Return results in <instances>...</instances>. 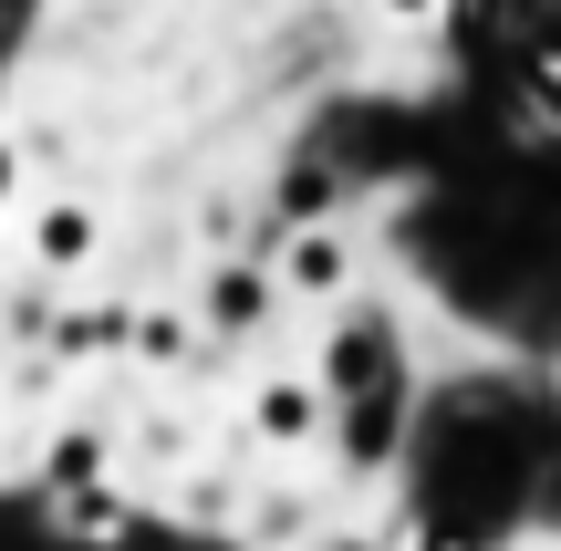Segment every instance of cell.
Wrapping results in <instances>:
<instances>
[{
	"label": "cell",
	"mask_w": 561,
	"mask_h": 551,
	"mask_svg": "<svg viewBox=\"0 0 561 551\" xmlns=\"http://www.w3.org/2000/svg\"><path fill=\"white\" fill-rule=\"evenodd\" d=\"M32 240H42V261H53V271H73V261H94L104 219H94V208H83V198H53V208H42V219H32Z\"/></svg>",
	"instance_id": "cell-3"
},
{
	"label": "cell",
	"mask_w": 561,
	"mask_h": 551,
	"mask_svg": "<svg viewBox=\"0 0 561 551\" xmlns=\"http://www.w3.org/2000/svg\"><path fill=\"white\" fill-rule=\"evenodd\" d=\"M343 282H354V250H343V229H301V240L280 250V291H301V302H333Z\"/></svg>",
	"instance_id": "cell-1"
},
{
	"label": "cell",
	"mask_w": 561,
	"mask_h": 551,
	"mask_svg": "<svg viewBox=\"0 0 561 551\" xmlns=\"http://www.w3.org/2000/svg\"><path fill=\"white\" fill-rule=\"evenodd\" d=\"M250 437H261V448H301V437H322V386H291V375L261 386V395H250Z\"/></svg>",
	"instance_id": "cell-2"
},
{
	"label": "cell",
	"mask_w": 561,
	"mask_h": 551,
	"mask_svg": "<svg viewBox=\"0 0 561 551\" xmlns=\"http://www.w3.org/2000/svg\"><path fill=\"white\" fill-rule=\"evenodd\" d=\"M375 11H385V21H437L447 0H375Z\"/></svg>",
	"instance_id": "cell-8"
},
{
	"label": "cell",
	"mask_w": 561,
	"mask_h": 551,
	"mask_svg": "<svg viewBox=\"0 0 561 551\" xmlns=\"http://www.w3.org/2000/svg\"><path fill=\"white\" fill-rule=\"evenodd\" d=\"M11 187H21V157H11V146H0V208H11Z\"/></svg>",
	"instance_id": "cell-9"
},
{
	"label": "cell",
	"mask_w": 561,
	"mask_h": 551,
	"mask_svg": "<svg viewBox=\"0 0 561 551\" xmlns=\"http://www.w3.org/2000/svg\"><path fill=\"white\" fill-rule=\"evenodd\" d=\"M208 312H219V333H250V323H261V282H250V271H229V282L208 291Z\"/></svg>",
	"instance_id": "cell-5"
},
{
	"label": "cell",
	"mask_w": 561,
	"mask_h": 551,
	"mask_svg": "<svg viewBox=\"0 0 561 551\" xmlns=\"http://www.w3.org/2000/svg\"><path fill=\"white\" fill-rule=\"evenodd\" d=\"M94 469H104V448H94V437H62V448H53V469H42V479H53V490H83Z\"/></svg>",
	"instance_id": "cell-6"
},
{
	"label": "cell",
	"mask_w": 561,
	"mask_h": 551,
	"mask_svg": "<svg viewBox=\"0 0 561 551\" xmlns=\"http://www.w3.org/2000/svg\"><path fill=\"white\" fill-rule=\"evenodd\" d=\"M520 94H530V115L561 125V32L551 42H520Z\"/></svg>",
	"instance_id": "cell-4"
},
{
	"label": "cell",
	"mask_w": 561,
	"mask_h": 551,
	"mask_svg": "<svg viewBox=\"0 0 561 551\" xmlns=\"http://www.w3.org/2000/svg\"><path fill=\"white\" fill-rule=\"evenodd\" d=\"M0 375H11V354H0Z\"/></svg>",
	"instance_id": "cell-10"
},
{
	"label": "cell",
	"mask_w": 561,
	"mask_h": 551,
	"mask_svg": "<svg viewBox=\"0 0 561 551\" xmlns=\"http://www.w3.org/2000/svg\"><path fill=\"white\" fill-rule=\"evenodd\" d=\"M62 520H83V531H125V520H136V510H125V500H73V510H62Z\"/></svg>",
	"instance_id": "cell-7"
}]
</instances>
